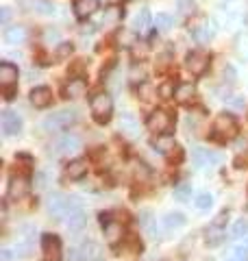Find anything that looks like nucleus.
<instances>
[{
  "label": "nucleus",
  "mask_w": 248,
  "mask_h": 261,
  "mask_svg": "<svg viewBox=\"0 0 248 261\" xmlns=\"http://www.w3.org/2000/svg\"><path fill=\"white\" fill-rule=\"evenodd\" d=\"M48 211L55 216V218H65L74 209H81V202L77 198H72V196H65V194H59L55 192L48 196Z\"/></svg>",
  "instance_id": "1"
},
{
  "label": "nucleus",
  "mask_w": 248,
  "mask_h": 261,
  "mask_svg": "<svg viewBox=\"0 0 248 261\" xmlns=\"http://www.w3.org/2000/svg\"><path fill=\"white\" fill-rule=\"evenodd\" d=\"M237 135V120L231 116V113H220L213 122V130H211V137L218 142H229Z\"/></svg>",
  "instance_id": "2"
},
{
  "label": "nucleus",
  "mask_w": 248,
  "mask_h": 261,
  "mask_svg": "<svg viewBox=\"0 0 248 261\" xmlns=\"http://www.w3.org/2000/svg\"><path fill=\"white\" fill-rule=\"evenodd\" d=\"M89 109H92V116L98 124H107L111 120V113H113V100L109 94H96L92 96L89 100Z\"/></svg>",
  "instance_id": "3"
},
{
  "label": "nucleus",
  "mask_w": 248,
  "mask_h": 261,
  "mask_svg": "<svg viewBox=\"0 0 248 261\" xmlns=\"http://www.w3.org/2000/svg\"><path fill=\"white\" fill-rule=\"evenodd\" d=\"M0 87H3L7 100H13L15 87H18V68L9 61L0 63Z\"/></svg>",
  "instance_id": "4"
},
{
  "label": "nucleus",
  "mask_w": 248,
  "mask_h": 261,
  "mask_svg": "<svg viewBox=\"0 0 248 261\" xmlns=\"http://www.w3.org/2000/svg\"><path fill=\"white\" fill-rule=\"evenodd\" d=\"M77 120H79L77 109H61L44 120V128L46 130H63V128H70Z\"/></svg>",
  "instance_id": "5"
},
{
  "label": "nucleus",
  "mask_w": 248,
  "mask_h": 261,
  "mask_svg": "<svg viewBox=\"0 0 248 261\" xmlns=\"http://www.w3.org/2000/svg\"><path fill=\"white\" fill-rule=\"evenodd\" d=\"M146 126H148V130H153V133H157V135L170 133V128H172V116H170L168 111H163V109H157V111H153L151 116H148Z\"/></svg>",
  "instance_id": "6"
},
{
  "label": "nucleus",
  "mask_w": 248,
  "mask_h": 261,
  "mask_svg": "<svg viewBox=\"0 0 248 261\" xmlns=\"http://www.w3.org/2000/svg\"><path fill=\"white\" fill-rule=\"evenodd\" d=\"M101 224L105 228V238L111 246H115V244L124 238V224L118 222V220H113L109 214H101Z\"/></svg>",
  "instance_id": "7"
},
{
  "label": "nucleus",
  "mask_w": 248,
  "mask_h": 261,
  "mask_svg": "<svg viewBox=\"0 0 248 261\" xmlns=\"http://www.w3.org/2000/svg\"><path fill=\"white\" fill-rule=\"evenodd\" d=\"M81 137L77 133H63L59 140L55 142V148L53 152L57 154V157H65V154H72V152H77L81 148Z\"/></svg>",
  "instance_id": "8"
},
{
  "label": "nucleus",
  "mask_w": 248,
  "mask_h": 261,
  "mask_svg": "<svg viewBox=\"0 0 248 261\" xmlns=\"http://www.w3.org/2000/svg\"><path fill=\"white\" fill-rule=\"evenodd\" d=\"M41 250H44V261H61V240L57 235H41Z\"/></svg>",
  "instance_id": "9"
},
{
  "label": "nucleus",
  "mask_w": 248,
  "mask_h": 261,
  "mask_svg": "<svg viewBox=\"0 0 248 261\" xmlns=\"http://www.w3.org/2000/svg\"><path fill=\"white\" fill-rule=\"evenodd\" d=\"M0 126H3L5 137H15L22 133V118L15 111L7 109V111H3V116H0Z\"/></svg>",
  "instance_id": "10"
},
{
  "label": "nucleus",
  "mask_w": 248,
  "mask_h": 261,
  "mask_svg": "<svg viewBox=\"0 0 248 261\" xmlns=\"http://www.w3.org/2000/svg\"><path fill=\"white\" fill-rule=\"evenodd\" d=\"M192 161L196 168H211L220 161V154L213 152L211 148H203V146H194L192 150Z\"/></svg>",
  "instance_id": "11"
},
{
  "label": "nucleus",
  "mask_w": 248,
  "mask_h": 261,
  "mask_svg": "<svg viewBox=\"0 0 248 261\" xmlns=\"http://www.w3.org/2000/svg\"><path fill=\"white\" fill-rule=\"evenodd\" d=\"M185 68L192 72L194 76L205 74L207 68H209V55H205V53H201V50L189 53V55H187V59H185Z\"/></svg>",
  "instance_id": "12"
},
{
  "label": "nucleus",
  "mask_w": 248,
  "mask_h": 261,
  "mask_svg": "<svg viewBox=\"0 0 248 261\" xmlns=\"http://www.w3.org/2000/svg\"><path fill=\"white\" fill-rule=\"evenodd\" d=\"M31 183L27 176H11L9 187H7V198L9 200H22L29 194Z\"/></svg>",
  "instance_id": "13"
},
{
  "label": "nucleus",
  "mask_w": 248,
  "mask_h": 261,
  "mask_svg": "<svg viewBox=\"0 0 248 261\" xmlns=\"http://www.w3.org/2000/svg\"><path fill=\"white\" fill-rule=\"evenodd\" d=\"M227 240V228L225 226H216V224H209V228L205 231V244L209 248H216L220 246L222 242Z\"/></svg>",
  "instance_id": "14"
},
{
  "label": "nucleus",
  "mask_w": 248,
  "mask_h": 261,
  "mask_svg": "<svg viewBox=\"0 0 248 261\" xmlns=\"http://www.w3.org/2000/svg\"><path fill=\"white\" fill-rule=\"evenodd\" d=\"M79 250L81 261H105V252L96 242H85L83 246H79Z\"/></svg>",
  "instance_id": "15"
},
{
  "label": "nucleus",
  "mask_w": 248,
  "mask_h": 261,
  "mask_svg": "<svg viewBox=\"0 0 248 261\" xmlns=\"http://www.w3.org/2000/svg\"><path fill=\"white\" fill-rule=\"evenodd\" d=\"M27 42V29L15 24V27H7L5 29V44L9 46H20Z\"/></svg>",
  "instance_id": "16"
},
{
  "label": "nucleus",
  "mask_w": 248,
  "mask_h": 261,
  "mask_svg": "<svg viewBox=\"0 0 248 261\" xmlns=\"http://www.w3.org/2000/svg\"><path fill=\"white\" fill-rule=\"evenodd\" d=\"M87 159H74L68 163V168H65V176L70 178V181H81L83 176L87 174Z\"/></svg>",
  "instance_id": "17"
},
{
  "label": "nucleus",
  "mask_w": 248,
  "mask_h": 261,
  "mask_svg": "<svg viewBox=\"0 0 248 261\" xmlns=\"http://www.w3.org/2000/svg\"><path fill=\"white\" fill-rule=\"evenodd\" d=\"M31 102L35 105L37 109H46L48 105L53 102V92L48 87H35L31 92Z\"/></svg>",
  "instance_id": "18"
},
{
  "label": "nucleus",
  "mask_w": 248,
  "mask_h": 261,
  "mask_svg": "<svg viewBox=\"0 0 248 261\" xmlns=\"http://www.w3.org/2000/svg\"><path fill=\"white\" fill-rule=\"evenodd\" d=\"M151 146L157 150V152H161V154H170L172 150H175V137H172L170 133H161V135H157L155 140L151 142Z\"/></svg>",
  "instance_id": "19"
},
{
  "label": "nucleus",
  "mask_w": 248,
  "mask_h": 261,
  "mask_svg": "<svg viewBox=\"0 0 248 261\" xmlns=\"http://www.w3.org/2000/svg\"><path fill=\"white\" fill-rule=\"evenodd\" d=\"M63 222H65V226L70 228V231H81L83 226H85V222H87V218H85V211H83V207L81 209H74V211H70L68 216L63 218Z\"/></svg>",
  "instance_id": "20"
},
{
  "label": "nucleus",
  "mask_w": 248,
  "mask_h": 261,
  "mask_svg": "<svg viewBox=\"0 0 248 261\" xmlns=\"http://www.w3.org/2000/svg\"><path fill=\"white\" fill-rule=\"evenodd\" d=\"M98 9V0H74V13H77L79 20L89 18L92 13H96Z\"/></svg>",
  "instance_id": "21"
},
{
  "label": "nucleus",
  "mask_w": 248,
  "mask_h": 261,
  "mask_svg": "<svg viewBox=\"0 0 248 261\" xmlns=\"http://www.w3.org/2000/svg\"><path fill=\"white\" fill-rule=\"evenodd\" d=\"M87 92V83L83 79H70V83L63 87V96L65 98H81Z\"/></svg>",
  "instance_id": "22"
},
{
  "label": "nucleus",
  "mask_w": 248,
  "mask_h": 261,
  "mask_svg": "<svg viewBox=\"0 0 248 261\" xmlns=\"http://www.w3.org/2000/svg\"><path fill=\"white\" fill-rule=\"evenodd\" d=\"M194 96H196V85L194 83H181L175 89V98H177V102H181V105L189 102Z\"/></svg>",
  "instance_id": "23"
},
{
  "label": "nucleus",
  "mask_w": 248,
  "mask_h": 261,
  "mask_svg": "<svg viewBox=\"0 0 248 261\" xmlns=\"http://www.w3.org/2000/svg\"><path fill=\"white\" fill-rule=\"evenodd\" d=\"M151 11L148 9H142L139 11L135 18H133V31H137V33H144L148 27H151Z\"/></svg>",
  "instance_id": "24"
},
{
  "label": "nucleus",
  "mask_w": 248,
  "mask_h": 261,
  "mask_svg": "<svg viewBox=\"0 0 248 261\" xmlns=\"http://www.w3.org/2000/svg\"><path fill=\"white\" fill-rule=\"evenodd\" d=\"M192 35L196 42H201V44H209V39L213 37V29L209 27V24H198V27L192 31Z\"/></svg>",
  "instance_id": "25"
},
{
  "label": "nucleus",
  "mask_w": 248,
  "mask_h": 261,
  "mask_svg": "<svg viewBox=\"0 0 248 261\" xmlns=\"http://www.w3.org/2000/svg\"><path fill=\"white\" fill-rule=\"evenodd\" d=\"M185 222H187V220H185L183 214H168V216L163 218V226L170 228V231H172V228H181Z\"/></svg>",
  "instance_id": "26"
},
{
  "label": "nucleus",
  "mask_w": 248,
  "mask_h": 261,
  "mask_svg": "<svg viewBox=\"0 0 248 261\" xmlns=\"http://www.w3.org/2000/svg\"><path fill=\"white\" fill-rule=\"evenodd\" d=\"M120 130L129 135H137V124H135V118L131 116V113H124L122 120H120Z\"/></svg>",
  "instance_id": "27"
},
{
  "label": "nucleus",
  "mask_w": 248,
  "mask_h": 261,
  "mask_svg": "<svg viewBox=\"0 0 248 261\" xmlns=\"http://www.w3.org/2000/svg\"><path fill=\"white\" fill-rule=\"evenodd\" d=\"M155 24H157V29L159 31H170L172 27H175V18H172L170 13H157Z\"/></svg>",
  "instance_id": "28"
},
{
  "label": "nucleus",
  "mask_w": 248,
  "mask_h": 261,
  "mask_svg": "<svg viewBox=\"0 0 248 261\" xmlns=\"http://www.w3.org/2000/svg\"><path fill=\"white\" fill-rule=\"evenodd\" d=\"M175 198L181 200V202H187L189 198H192V185L189 183H181L175 187Z\"/></svg>",
  "instance_id": "29"
},
{
  "label": "nucleus",
  "mask_w": 248,
  "mask_h": 261,
  "mask_svg": "<svg viewBox=\"0 0 248 261\" xmlns=\"http://www.w3.org/2000/svg\"><path fill=\"white\" fill-rule=\"evenodd\" d=\"M35 9L41 15H55L57 13V7L51 3V0H35Z\"/></svg>",
  "instance_id": "30"
},
{
  "label": "nucleus",
  "mask_w": 248,
  "mask_h": 261,
  "mask_svg": "<svg viewBox=\"0 0 248 261\" xmlns=\"http://www.w3.org/2000/svg\"><path fill=\"white\" fill-rule=\"evenodd\" d=\"M72 53H74V46H72L70 42H59V44H57L55 57H57V59H68Z\"/></svg>",
  "instance_id": "31"
},
{
  "label": "nucleus",
  "mask_w": 248,
  "mask_h": 261,
  "mask_svg": "<svg viewBox=\"0 0 248 261\" xmlns=\"http://www.w3.org/2000/svg\"><path fill=\"white\" fill-rule=\"evenodd\" d=\"M194 205L198 207V209H209L211 205H213V196L211 194H207V192H203V194H198L196 196V200H194Z\"/></svg>",
  "instance_id": "32"
},
{
  "label": "nucleus",
  "mask_w": 248,
  "mask_h": 261,
  "mask_svg": "<svg viewBox=\"0 0 248 261\" xmlns=\"http://www.w3.org/2000/svg\"><path fill=\"white\" fill-rule=\"evenodd\" d=\"M122 11L118 9V7H109V9H105V15H103V24H115L120 20Z\"/></svg>",
  "instance_id": "33"
},
{
  "label": "nucleus",
  "mask_w": 248,
  "mask_h": 261,
  "mask_svg": "<svg viewBox=\"0 0 248 261\" xmlns=\"http://www.w3.org/2000/svg\"><path fill=\"white\" fill-rule=\"evenodd\" d=\"M246 235H248V220H239V222H235L233 231H231V238L239 240V238H246Z\"/></svg>",
  "instance_id": "34"
},
{
  "label": "nucleus",
  "mask_w": 248,
  "mask_h": 261,
  "mask_svg": "<svg viewBox=\"0 0 248 261\" xmlns=\"http://www.w3.org/2000/svg\"><path fill=\"white\" fill-rule=\"evenodd\" d=\"M233 257H235V261H248V242L244 246H237L233 250Z\"/></svg>",
  "instance_id": "35"
},
{
  "label": "nucleus",
  "mask_w": 248,
  "mask_h": 261,
  "mask_svg": "<svg viewBox=\"0 0 248 261\" xmlns=\"http://www.w3.org/2000/svg\"><path fill=\"white\" fill-rule=\"evenodd\" d=\"M177 3H179V9L183 15L194 13V0H177Z\"/></svg>",
  "instance_id": "36"
},
{
  "label": "nucleus",
  "mask_w": 248,
  "mask_h": 261,
  "mask_svg": "<svg viewBox=\"0 0 248 261\" xmlns=\"http://www.w3.org/2000/svg\"><path fill=\"white\" fill-rule=\"evenodd\" d=\"M159 94H161V98L175 96V85H172V83H163V85L159 87Z\"/></svg>",
  "instance_id": "37"
},
{
  "label": "nucleus",
  "mask_w": 248,
  "mask_h": 261,
  "mask_svg": "<svg viewBox=\"0 0 248 261\" xmlns=\"http://www.w3.org/2000/svg\"><path fill=\"white\" fill-rule=\"evenodd\" d=\"M227 220H229V211H222V214L216 216V220H213L211 224H216V226H225L227 224Z\"/></svg>",
  "instance_id": "38"
},
{
  "label": "nucleus",
  "mask_w": 248,
  "mask_h": 261,
  "mask_svg": "<svg viewBox=\"0 0 248 261\" xmlns=\"http://www.w3.org/2000/svg\"><path fill=\"white\" fill-rule=\"evenodd\" d=\"M9 18H11V11H9V7H3V9H0V22H3V24H7V22H9Z\"/></svg>",
  "instance_id": "39"
},
{
  "label": "nucleus",
  "mask_w": 248,
  "mask_h": 261,
  "mask_svg": "<svg viewBox=\"0 0 248 261\" xmlns=\"http://www.w3.org/2000/svg\"><path fill=\"white\" fill-rule=\"evenodd\" d=\"M225 81H229V83H233V81H235V70L231 68V65H227V68H225Z\"/></svg>",
  "instance_id": "40"
},
{
  "label": "nucleus",
  "mask_w": 248,
  "mask_h": 261,
  "mask_svg": "<svg viewBox=\"0 0 248 261\" xmlns=\"http://www.w3.org/2000/svg\"><path fill=\"white\" fill-rule=\"evenodd\" d=\"M146 53H148V46H146L144 42H142V46H133V55H135V57H137V55H142V57H144Z\"/></svg>",
  "instance_id": "41"
},
{
  "label": "nucleus",
  "mask_w": 248,
  "mask_h": 261,
  "mask_svg": "<svg viewBox=\"0 0 248 261\" xmlns=\"http://www.w3.org/2000/svg\"><path fill=\"white\" fill-rule=\"evenodd\" d=\"M46 39H53V42H59V33L53 31V29H48V31H46Z\"/></svg>",
  "instance_id": "42"
},
{
  "label": "nucleus",
  "mask_w": 248,
  "mask_h": 261,
  "mask_svg": "<svg viewBox=\"0 0 248 261\" xmlns=\"http://www.w3.org/2000/svg\"><path fill=\"white\" fill-rule=\"evenodd\" d=\"M70 261H81V250L79 248H72L70 250Z\"/></svg>",
  "instance_id": "43"
},
{
  "label": "nucleus",
  "mask_w": 248,
  "mask_h": 261,
  "mask_svg": "<svg viewBox=\"0 0 248 261\" xmlns=\"http://www.w3.org/2000/svg\"><path fill=\"white\" fill-rule=\"evenodd\" d=\"M231 102H233L235 107H244V105H246V100H244L242 96H235V98H231Z\"/></svg>",
  "instance_id": "44"
},
{
  "label": "nucleus",
  "mask_w": 248,
  "mask_h": 261,
  "mask_svg": "<svg viewBox=\"0 0 248 261\" xmlns=\"http://www.w3.org/2000/svg\"><path fill=\"white\" fill-rule=\"evenodd\" d=\"M11 257H13V255H11V250H9V248H5V250H3V259H5V261H9Z\"/></svg>",
  "instance_id": "45"
},
{
  "label": "nucleus",
  "mask_w": 248,
  "mask_h": 261,
  "mask_svg": "<svg viewBox=\"0 0 248 261\" xmlns=\"http://www.w3.org/2000/svg\"><path fill=\"white\" fill-rule=\"evenodd\" d=\"M129 3H133V0H129Z\"/></svg>",
  "instance_id": "46"
}]
</instances>
